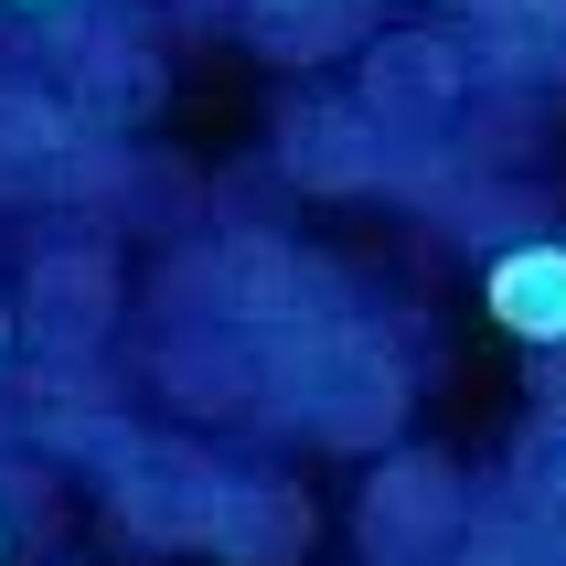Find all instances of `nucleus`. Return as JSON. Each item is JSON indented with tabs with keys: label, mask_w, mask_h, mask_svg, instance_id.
Segmentation results:
<instances>
[{
	"label": "nucleus",
	"mask_w": 566,
	"mask_h": 566,
	"mask_svg": "<svg viewBox=\"0 0 566 566\" xmlns=\"http://www.w3.org/2000/svg\"><path fill=\"white\" fill-rule=\"evenodd\" d=\"M289 171L321 192H353L385 171V128L364 107H289Z\"/></svg>",
	"instance_id": "nucleus-6"
},
{
	"label": "nucleus",
	"mask_w": 566,
	"mask_h": 566,
	"mask_svg": "<svg viewBox=\"0 0 566 566\" xmlns=\"http://www.w3.org/2000/svg\"><path fill=\"white\" fill-rule=\"evenodd\" d=\"M460 481H449V460H428V449H407V460H385L375 481H364V513H353V535H364V566H449L460 556Z\"/></svg>",
	"instance_id": "nucleus-1"
},
{
	"label": "nucleus",
	"mask_w": 566,
	"mask_h": 566,
	"mask_svg": "<svg viewBox=\"0 0 566 566\" xmlns=\"http://www.w3.org/2000/svg\"><path fill=\"white\" fill-rule=\"evenodd\" d=\"M481 311L503 321L513 343H566V247L556 235H513L481 268Z\"/></svg>",
	"instance_id": "nucleus-4"
},
{
	"label": "nucleus",
	"mask_w": 566,
	"mask_h": 566,
	"mask_svg": "<svg viewBox=\"0 0 566 566\" xmlns=\"http://www.w3.org/2000/svg\"><path fill=\"white\" fill-rule=\"evenodd\" d=\"M0 11H64V0H0Z\"/></svg>",
	"instance_id": "nucleus-10"
},
{
	"label": "nucleus",
	"mask_w": 566,
	"mask_h": 566,
	"mask_svg": "<svg viewBox=\"0 0 566 566\" xmlns=\"http://www.w3.org/2000/svg\"><path fill=\"white\" fill-rule=\"evenodd\" d=\"M107 311H118V268H107V256L64 247V256L32 268V332H43V343H96Z\"/></svg>",
	"instance_id": "nucleus-8"
},
{
	"label": "nucleus",
	"mask_w": 566,
	"mask_h": 566,
	"mask_svg": "<svg viewBox=\"0 0 566 566\" xmlns=\"http://www.w3.org/2000/svg\"><path fill=\"white\" fill-rule=\"evenodd\" d=\"M64 160H75V107L0 86V192H54Z\"/></svg>",
	"instance_id": "nucleus-7"
},
{
	"label": "nucleus",
	"mask_w": 566,
	"mask_h": 566,
	"mask_svg": "<svg viewBox=\"0 0 566 566\" xmlns=\"http://www.w3.org/2000/svg\"><path fill=\"white\" fill-rule=\"evenodd\" d=\"M311 545V503L289 481H224L214 492V524H203V556L224 566H289Z\"/></svg>",
	"instance_id": "nucleus-5"
},
{
	"label": "nucleus",
	"mask_w": 566,
	"mask_h": 566,
	"mask_svg": "<svg viewBox=\"0 0 566 566\" xmlns=\"http://www.w3.org/2000/svg\"><path fill=\"white\" fill-rule=\"evenodd\" d=\"M235 22H247L256 54L321 64V54H343V43H364V0H235Z\"/></svg>",
	"instance_id": "nucleus-9"
},
{
	"label": "nucleus",
	"mask_w": 566,
	"mask_h": 566,
	"mask_svg": "<svg viewBox=\"0 0 566 566\" xmlns=\"http://www.w3.org/2000/svg\"><path fill=\"white\" fill-rule=\"evenodd\" d=\"M214 492H224V471L203 460V449H182V439H128V460H118V524H128V545H203Z\"/></svg>",
	"instance_id": "nucleus-3"
},
{
	"label": "nucleus",
	"mask_w": 566,
	"mask_h": 566,
	"mask_svg": "<svg viewBox=\"0 0 566 566\" xmlns=\"http://www.w3.org/2000/svg\"><path fill=\"white\" fill-rule=\"evenodd\" d=\"M353 107H364L396 150L449 139V128H460V107H471V54H460V43H439V32H396V43H375V54H364V96H353Z\"/></svg>",
	"instance_id": "nucleus-2"
}]
</instances>
